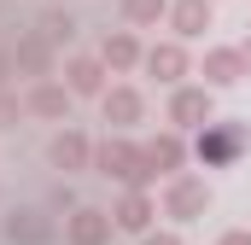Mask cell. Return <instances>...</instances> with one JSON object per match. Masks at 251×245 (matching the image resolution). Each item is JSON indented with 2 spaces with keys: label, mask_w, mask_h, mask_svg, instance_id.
Segmentation results:
<instances>
[{
  "label": "cell",
  "mask_w": 251,
  "mask_h": 245,
  "mask_svg": "<svg viewBox=\"0 0 251 245\" xmlns=\"http://www.w3.org/2000/svg\"><path fill=\"white\" fill-rule=\"evenodd\" d=\"M94 170L111 175V181H123L128 193H146V187L158 181V175L146 170V152H140L134 140H123V134H105V140L94 146Z\"/></svg>",
  "instance_id": "cell-1"
},
{
  "label": "cell",
  "mask_w": 251,
  "mask_h": 245,
  "mask_svg": "<svg viewBox=\"0 0 251 245\" xmlns=\"http://www.w3.org/2000/svg\"><path fill=\"white\" fill-rule=\"evenodd\" d=\"M204 210H210V181L204 175H170V187H164V216L193 222Z\"/></svg>",
  "instance_id": "cell-2"
},
{
  "label": "cell",
  "mask_w": 251,
  "mask_h": 245,
  "mask_svg": "<svg viewBox=\"0 0 251 245\" xmlns=\"http://www.w3.org/2000/svg\"><path fill=\"white\" fill-rule=\"evenodd\" d=\"M193 152H199V164H210V170H216V164H234V158L246 152V128H240V122H204Z\"/></svg>",
  "instance_id": "cell-3"
},
{
  "label": "cell",
  "mask_w": 251,
  "mask_h": 245,
  "mask_svg": "<svg viewBox=\"0 0 251 245\" xmlns=\"http://www.w3.org/2000/svg\"><path fill=\"white\" fill-rule=\"evenodd\" d=\"M111 210H94V204H76L70 222H64V240L70 245H111Z\"/></svg>",
  "instance_id": "cell-4"
},
{
  "label": "cell",
  "mask_w": 251,
  "mask_h": 245,
  "mask_svg": "<svg viewBox=\"0 0 251 245\" xmlns=\"http://www.w3.org/2000/svg\"><path fill=\"white\" fill-rule=\"evenodd\" d=\"M47 164H53V170H88V164H94V140H88L82 128H59L53 146H47Z\"/></svg>",
  "instance_id": "cell-5"
},
{
  "label": "cell",
  "mask_w": 251,
  "mask_h": 245,
  "mask_svg": "<svg viewBox=\"0 0 251 245\" xmlns=\"http://www.w3.org/2000/svg\"><path fill=\"white\" fill-rule=\"evenodd\" d=\"M210 88H176V99H170V122L176 128H204L210 122Z\"/></svg>",
  "instance_id": "cell-6"
},
{
  "label": "cell",
  "mask_w": 251,
  "mask_h": 245,
  "mask_svg": "<svg viewBox=\"0 0 251 245\" xmlns=\"http://www.w3.org/2000/svg\"><path fill=\"white\" fill-rule=\"evenodd\" d=\"M100 111H105V122H111V128H134V122L146 117V99H140V88H105Z\"/></svg>",
  "instance_id": "cell-7"
},
{
  "label": "cell",
  "mask_w": 251,
  "mask_h": 245,
  "mask_svg": "<svg viewBox=\"0 0 251 245\" xmlns=\"http://www.w3.org/2000/svg\"><path fill=\"white\" fill-rule=\"evenodd\" d=\"M0 234H6L12 245H47L53 240V222H47L41 210H12V216L0 222Z\"/></svg>",
  "instance_id": "cell-8"
},
{
  "label": "cell",
  "mask_w": 251,
  "mask_h": 245,
  "mask_svg": "<svg viewBox=\"0 0 251 245\" xmlns=\"http://www.w3.org/2000/svg\"><path fill=\"white\" fill-rule=\"evenodd\" d=\"M140 59H146V47L134 41V29H111V35L100 41V64H105V70H134Z\"/></svg>",
  "instance_id": "cell-9"
},
{
  "label": "cell",
  "mask_w": 251,
  "mask_h": 245,
  "mask_svg": "<svg viewBox=\"0 0 251 245\" xmlns=\"http://www.w3.org/2000/svg\"><path fill=\"white\" fill-rule=\"evenodd\" d=\"M152 216H158L152 193H123V198H117V210H111V222L128 228V234H152Z\"/></svg>",
  "instance_id": "cell-10"
},
{
  "label": "cell",
  "mask_w": 251,
  "mask_h": 245,
  "mask_svg": "<svg viewBox=\"0 0 251 245\" xmlns=\"http://www.w3.org/2000/svg\"><path fill=\"white\" fill-rule=\"evenodd\" d=\"M204 82H210V88H234V82H246L240 47H210V53H204Z\"/></svg>",
  "instance_id": "cell-11"
},
{
  "label": "cell",
  "mask_w": 251,
  "mask_h": 245,
  "mask_svg": "<svg viewBox=\"0 0 251 245\" xmlns=\"http://www.w3.org/2000/svg\"><path fill=\"white\" fill-rule=\"evenodd\" d=\"M140 64H146L158 82H181V76H187V47H181V41H158V47H146Z\"/></svg>",
  "instance_id": "cell-12"
},
{
  "label": "cell",
  "mask_w": 251,
  "mask_h": 245,
  "mask_svg": "<svg viewBox=\"0 0 251 245\" xmlns=\"http://www.w3.org/2000/svg\"><path fill=\"white\" fill-rule=\"evenodd\" d=\"M140 152H146V170H152V175H176V170H181V158H187L181 134H152Z\"/></svg>",
  "instance_id": "cell-13"
},
{
  "label": "cell",
  "mask_w": 251,
  "mask_h": 245,
  "mask_svg": "<svg viewBox=\"0 0 251 245\" xmlns=\"http://www.w3.org/2000/svg\"><path fill=\"white\" fill-rule=\"evenodd\" d=\"M64 76H70V82H64V88H70V99H76V94L105 99V64H100V59H88V53H82V59L64 64Z\"/></svg>",
  "instance_id": "cell-14"
},
{
  "label": "cell",
  "mask_w": 251,
  "mask_h": 245,
  "mask_svg": "<svg viewBox=\"0 0 251 245\" xmlns=\"http://www.w3.org/2000/svg\"><path fill=\"white\" fill-rule=\"evenodd\" d=\"M210 18H216V12H210V0H176V6H170V24H176V35H181V41H199V35L210 29Z\"/></svg>",
  "instance_id": "cell-15"
},
{
  "label": "cell",
  "mask_w": 251,
  "mask_h": 245,
  "mask_svg": "<svg viewBox=\"0 0 251 245\" xmlns=\"http://www.w3.org/2000/svg\"><path fill=\"white\" fill-rule=\"evenodd\" d=\"M18 70H29V76H47V70H53V41H47L41 29L18 35Z\"/></svg>",
  "instance_id": "cell-16"
},
{
  "label": "cell",
  "mask_w": 251,
  "mask_h": 245,
  "mask_svg": "<svg viewBox=\"0 0 251 245\" xmlns=\"http://www.w3.org/2000/svg\"><path fill=\"white\" fill-rule=\"evenodd\" d=\"M29 111H35V117H64V111H70V88H59V82H35Z\"/></svg>",
  "instance_id": "cell-17"
},
{
  "label": "cell",
  "mask_w": 251,
  "mask_h": 245,
  "mask_svg": "<svg viewBox=\"0 0 251 245\" xmlns=\"http://www.w3.org/2000/svg\"><path fill=\"white\" fill-rule=\"evenodd\" d=\"M170 12V0H123V18L128 24H158Z\"/></svg>",
  "instance_id": "cell-18"
},
{
  "label": "cell",
  "mask_w": 251,
  "mask_h": 245,
  "mask_svg": "<svg viewBox=\"0 0 251 245\" xmlns=\"http://www.w3.org/2000/svg\"><path fill=\"white\" fill-rule=\"evenodd\" d=\"M41 35L59 47V41H70V35H76V18H70V12H47V18H41Z\"/></svg>",
  "instance_id": "cell-19"
},
{
  "label": "cell",
  "mask_w": 251,
  "mask_h": 245,
  "mask_svg": "<svg viewBox=\"0 0 251 245\" xmlns=\"http://www.w3.org/2000/svg\"><path fill=\"white\" fill-rule=\"evenodd\" d=\"M216 245H251V228H228V234H222Z\"/></svg>",
  "instance_id": "cell-20"
},
{
  "label": "cell",
  "mask_w": 251,
  "mask_h": 245,
  "mask_svg": "<svg viewBox=\"0 0 251 245\" xmlns=\"http://www.w3.org/2000/svg\"><path fill=\"white\" fill-rule=\"evenodd\" d=\"M140 245H181L176 234H140Z\"/></svg>",
  "instance_id": "cell-21"
},
{
  "label": "cell",
  "mask_w": 251,
  "mask_h": 245,
  "mask_svg": "<svg viewBox=\"0 0 251 245\" xmlns=\"http://www.w3.org/2000/svg\"><path fill=\"white\" fill-rule=\"evenodd\" d=\"M240 59H246V76H251V41H246V47H240Z\"/></svg>",
  "instance_id": "cell-22"
}]
</instances>
